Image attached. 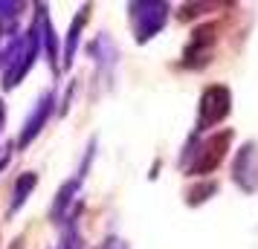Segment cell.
Returning <instances> with one entry per match:
<instances>
[{
  "label": "cell",
  "instance_id": "cell-1",
  "mask_svg": "<svg viewBox=\"0 0 258 249\" xmlns=\"http://www.w3.org/2000/svg\"><path fill=\"white\" fill-rule=\"evenodd\" d=\"M38 52H41V47H38V24L29 26V32L9 41V47L3 49V61H0V67H3V87L6 90H15L18 84L24 81V75L35 64Z\"/></svg>",
  "mask_w": 258,
  "mask_h": 249
},
{
  "label": "cell",
  "instance_id": "cell-2",
  "mask_svg": "<svg viewBox=\"0 0 258 249\" xmlns=\"http://www.w3.org/2000/svg\"><path fill=\"white\" fill-rule=\"evenodd\" d=\"M131 24H134V38L145 44L151 41L168 21V3H157V0H142V3H131Z\"/></svg>",
  "mask_w": 258,
  "mask_h": 249
},
{
  "label": "cell",
  "instance_id": "cell-3",
  "mask_svg": "<svg viewBox=\"0 0 258 249\" xmlns=\"http://www.w3.org/2000/svg\"><path fill=\"white\" fill-rule=\"evenodd\" d=\"M229 107H232V96L223 84H212L203 90L200 96V113H198V131H206L212 125H218L229 116Z\"/></svg>",
  "mask_w": 258,
  "mask_h": 249
},
{
  "label": "cell",
  "instance_id": "cell-4",
  "mask_svg": "<svg viewBox=\"0 0 258 249\" xmlns=\"http://www.w3.org/2000/svg\"><path fill=\"white\" fill-rule=\"evenodd\" d=\"M232 142V131H221L218 136H212L209 142L200 145V151H195V159L188 162V174H209L221 165V159L226 156V148Z\"/></svg>",
  "mask_w": 258,
  "mask_h": 249
},
{
  "label": "cell",
  "instance_id": "cell-5",
  "mask_svg": "<svg viewBox=\"0 0 258 249\" xmlns=\"http://www.w3.org/2000/svg\"><path fill=\"white\" fill-rule=\"evenodd\" d=\"M52 105H55V93H52V90H47V93L38 96L35 107H32V113H29V119L24 122V128H21V136H18V145H21V148L32 145L38 133L47 128L49 116H52Z\"/></svg>",
  "mask_w": 258,
  "mask_h": 249
},
{
  "label": "cell",
  "instance_id": "cell-6",
  "mask_svg": "<svg viewBox=\"0 0 258 249\" xmlns=\"http://www.w3.org/2000/svg\"><path fill=\"white\" fill-rule=\"evenodd\" d=\"M215 32H218V26H212V24L195 29V35H191L186 52H183V64L186 67H203L209 61V52L215 47Z\"/></svg>",
  "mask_w": 258,
  "mask_h": 249
},
{
  "label": "cell",
  "instance_id": "cell-7",
  "mask_svg": "<svg viewBox=\"0 0 258 249\" xmlns=\"http://www.w3.org/2000/svg\"><path fill=\"white\" fill-rule=\"evenodd\" d=\"M235 183L244 191L258 189V151L252 142H246L238 151V159H235Z\"/></svg>",
  "mask_w": 258,
  "mask_h": 249
},
{
  "label": "cell",
  "instance_id": "cell-8",
  "mask_svg": "<svg viewBox=\"0 0 258 249\" xmlns=\"http://www.w3.org/2000/svg\"><path fill=\"white\" fill-rule=\"evenodd\" d=\"M87 18H90V6H82V9H79V15L73 18L70 32H67V38H64V52H61V64H64V67H70L73 58H76L79 38H82V29H84V24H87Z\"/></svg>",
  "mask_w": 258,
  "mask_h": 249
},
{
  "label": "cell",
  "instance_id": "cell-9",
  "mask_svg": "<svg viewBox=\"0 0 258 249\" xmlns=\"http://www.w3.org/2000/svg\"><path fill=\"white\" fill-rule=\"evenodd\" d=\"M82 180L84 177L76 174V177L67 180V183L58 189L55 200H52V209H49V217H52V220H64V217H70V206H73V200H76V191H79V186H82Z\"/></svg>",
  "mask_w": 258,
  "mask_h": 249
},
{
  "label": "cell",
  "instance_id": "cell-10",
  "mask_svg": "<svg viewBox=\"0 0 258 249\" xmlns=\"http://www.w3.org/2000/svg\"><path fill=\"white\" fill-rule=\"evenodd\" d=\"M38 186V177H35V171H24L21 177L15 180V189H12V203H9V217L12 214H18V209L24 206L26 200H29V194L35 191Z\"/></svg>",
  "mask_w": 258,
  "mask_h": 249
},
{
  "label": "cell",
  "instance_id": "cell-11",
  "mask_svg": "<svg viewBox=\"0 0 258 249\" xmlns=\"http://www.w3.org/2000/svg\"><path fill=\"white\" fill-rule=\"evenodd\" d=\"M21 12H24V3H0V38L15 32Z\"/></svg>",
  "mask_w": 258,
  "mask_h": 249
},
{
  "label": "cell",
  "instance_id": "cell-12",
  "mask_svg": "<svg viewBox=\"0 0 258 249\" xmlns=\"http://www.w3.org/2000/svg\"><path fill=\"white\" fill-rule=\"evenodd\" d=\"M215 189H218L215 183H206V186H200V189H191L188 191V203H191V206H195V203H203L206 194H215Z\"/></svg>",
  "mask_w": 258,
  "mask_h": 249
},
{
  "label": "cell",
  "instance_id": "cell-13",
  "mask_svg": "<svg viewBox=\"0 0 258 249\" xmlns=\"http://www.w3.org/2000/svg\"><path fill=\"white\" fill-rule=\"evenodd\" d=\"M105 249H128V243H122V240H107Z\"/></svg>",
  "mask_w": 258,
  "mask_h": 249
},
{
  "label": "cell",
  "instance_id": "cell-14",
  "mask_svg": "<svg viewBox=\"0 0 258 249\" xmlns=\"http://www.w3.org/2000/svg\"><path fill=\"white\" fill-rule=\"evenodd\" d=\"M9 249H26V246H24V235H18V237H15V240H12V246H9Z\"/></svg>",
  "mask_w": 258,
  "mask_h": 249
},
{
  "label": "cell",
  "instance_id": "cell-15",
  "mask_svg": "<svg viewBox=\"0 0 258 249\" xmlns=\"http://www.w3.org/2000/svg\"><path fill=\"white\" fill-rule=\"evenodd\" d=\"M3 122H6V105L0 102V133H3Z\"/></svg>",
  "mask_w": 258,
  "mask_h": 249
}]
</instances>
